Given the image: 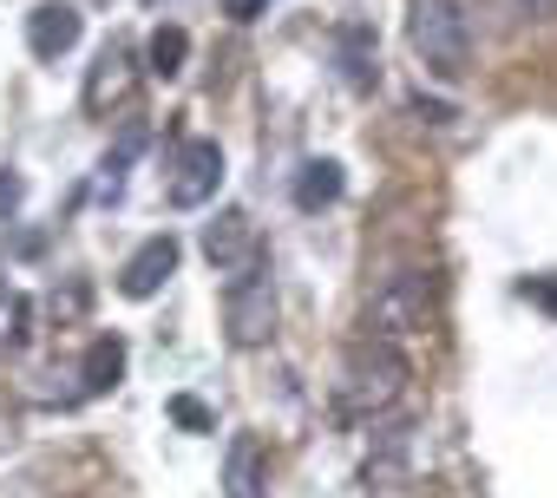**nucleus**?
Instances as JSON below:
<instances>
[{"label": "nucleus", "mask_w": 557, "mask_h": 498, "mask_svg": "<svg viewBox=\"0 0 557 498\" xmlns=\"http://www.w3.org/2000/svg\"><path fill=\"white\" fill-rule=\"evenodd\" d=\"M145 60H151V73H158V79H177V73H184V60H190V34H184V27H158V34H151V47H145Z\"/></svg>", "instance_id": "4468645a"}, {"label": "nucleus", "mask_w": 557, "mask_h": 498, "mask_svg": "<svg viewBox=\"0 0 557 498\" xmlns=\"http://www.w3.org/2000/svg\"><path fill=\"white\" fill-rule=\"evenodd\" d=\"M223 328H230V348H269L275 341V276H269V263L230 276Z\"/></svg>", "instance_id": "20e7f679"}, {"label": "nucleus", "mask_w": 557, "mask_h": 498, "mask_svg": "<svg viewBox=\"0 0 557 498\" xmlns=\"http://www.w3.org/2000/svg\"><path fill=\"white\" fill-rule=\"evenodd\" d=\"M14 210H21V177H14V171H0V223H8Z\"/></svg>", "instance_id": "dca6fc26"}, {"label": "nucleus", "mask_w": 557, "mask_h": 498, "mask_svg": "<svg viewBox=\"0 0 557 498\" xmlns=\"http://www.w3.org/2000/svg\"><path fill=\"white\" fill-rule=\"evenodd\" d=\"M433 322H440V276L433 270H394L368 302V335H387V341L426 335Z\"/></svg>", "instance_id": "7ed1b4c3"}, {"label": "nucleus", "mask_w": 557, "mask_h": 498, "mask_svg": "<svg viewBox=\"0 0 557 498\" xmlns=\"http://www.w3.org/2000/svg\"><path fill=\"white\" fill-rule=\"evenodd\" d=\"M171 276H177V236L164 229V236H145V242L132 249V257H125V270H119V296L151 302Z\"/></svg>", "instance_id": "6e6552de"}, {"label": "nucleus", "mask_w": 557, "mask_h": 498, "mask_svg": "<svg viewBox=\"0 0 557 498\" xmlns=\"http://www.w3.org/2000/svg\"><path fill=\"white\" fill-rule=\"evenodd\" d=\"M223 14H230V21H262L269 0H223Z\"/></svg>", "instance_id": "f3484780"}, {"label": "nucleus", "mask_w": 557, "mask_h": 498, "mask_svg": "<svg viewBox=\"0 0 557 498\" xmlns=\"http://www.w3.org/2000/svg\"><path fill=\"white\" fill-rule=\"evenodd\" d=\"M407 47H413V60H420L433 79L459 86V79L472 73V27H466V8H459V0H407Z\"/></svg>", "instance_id": "f03ea898"}, {"label": "nucleus", "mask_w": 557, "mask_h": 498, "mask_svg": "<svg viewBox=\"0 0 557 498\" xmlns=\"http://www.w3.org/2000/svg\"><path fill=\"white\" fill-rule=\"evenodd\" d=\"M119 374H125V341H119V335H99V341L86 348V368H79L86 394H112Z\"/></svg>", "instance_id": "ddd939ff"}, {"label": "nucleus", "mask_w": 557, "mask_h": 498, "mask_svg": "<svg viewBox=\"0 0 557 498\" xmlns=\"http://www.w3.org/2000/svg\"><path fill=\"white\" fill-rule=\"evenodd\" d=\"M203 257H210L216 276H243V270L269 263L262 257V236H256V223L243 210H216V223H203Z\"/></svg>", "instance_id": "423d86ee"}, {"label": "nucleus", "mask_w": 557, "mask_h": 498, "mask_svg": "<svg viewBox=\"0 0 557 498\" xmlns=\"http://www.w3.org/2000/svg\"><path fill=\"white\" fill-rule=\"evenodd\" d=\"M79 34H86V21H79L73 0H47V8L27 14V47H34V60H60V53H73Z\"/></svg>", "instance_id": "1a4fd4ad"}, {"label": "nucleus", "mask_w": 557, "mask_h": 498, "mask_svg": "<svg viewBox=\"0 0 557 498\" xmlns=\"http://www.w3.org/2000/svg\"><path fill=\"white\" fill-rule=\"evenodd\" d=\"M342 190H348V177H342V164L335 158H309L302 164V177H296V210H329V203H342Z\"/></svg>", "instance_id": "9b49d317"}, {"label": "nucleus", "mask_w": 557, "mask_h": 498, "mask_svg": "<svg viewBox=\"0 0 557 498\" xmlns=\"http://www.w3.org/2000/svg\"><path fill=\"white\" fill-rule=\"evenodd\" d=\"M171 420H177L184 433H216V413H210L197 394H171Z\"/></svg>", "instance_id": "2eb2a0df"}, {"label": "nucleus", "mask_w": 557, "mask_h": 498, "mask_svg": "<svg viewBox=\"0 0 557 498\" xmlns=\"http://www.w3.org/2000/svg\"><path fill=\"white\" fill-rule=\"evenodd\" d=\"M262 485H269V452L256 433H236L223 452V498H262Z\"/></svg>", "instance_id": "9d476101"}, {"label": "nucleus", "mask_w": 557, "mask_h": 498, "mask_svg": "<svg viewBox=\"0 0 557 498\" xmlns=\"http://www.w3.org/2000/svg\"><path fill=\"white\" fill-rule=\"evenodd\" d=\"M524 296H537V302H550V309H557V283H524Z\"/></svg>", "instance_id": "a211bd4d"}, {"label": "nucleus", "mask_w": 557, "mask_h": 498, "mask_svg": "<svg viewBox=\"0 0 557 498\" xmlns=\"http://www.w3.org/2000/svg\"><path fill=\"white\" fill-rule=\"evenodd\" d=\"M132 92H138V60H132V47L112 40V47L92 60V73H86V112H92V119H112V112L132 105Z\"/></svg>", "instance_id": "0eeeda50"}, {"label": "nucleus", "mask_w": 557, "mask_h": 498, "mask_svg": "<svg viewBox=\"0 0 557 498\" xmlns=\"http://www.w3.org/2000/svg\"><path fill=\"white\" fill-rule=\"evenodd\" d=\"M342 79H348L355 92H374L381 66H374V34H368V27H342Z\"/></svg>", "instance_id": "f8f14e48"}, {"label": "nucleus", "mask_w": 557, "mask_h": 498, "mask_svg": "<svg viewBox=\"0 0 557 498\" xmlns=\"http://www.w3.org/2000/svg\"><path fill=\"white\" fill-rule=\"evenodd\" d=\"M524 8H550V0H524ZM531 21H550V14H531Z\"/></svg>", "instance_id": "6ab92c4d"}, {"label": "nucleus", "mask_w": 557, "mask_h": 498, "mask_svg": "<svg viewBox=\"0 0 557 498\" xmlns=\"http://www.w3.org/2000/svg\"><path fill=\"white\" fill-rule=\"evenodd\" d=\"M216 184H223V151H216V138H190V145L177 151V164H171L164 197H171V210H203V203L216 197Z\"/></svg>", "instance_id": "39448f33"}, {"label": "nucleus", "mask_w": 557, "mask_h": 498, "mask_svg": "<svg viewBox=\"0 0 557 498\" xmlns=\"http://www.w3.org/2000/svg\"><path fill=\"white\" fill-rule=\"evenodd\" d=\"M407 381H413V361L400 354V341H387V335L348 341L342 374H335V420H348V426L381 420V413L407 394Z\"/></svg>", "instance_id": "f257e3e1"}]
</instances>
